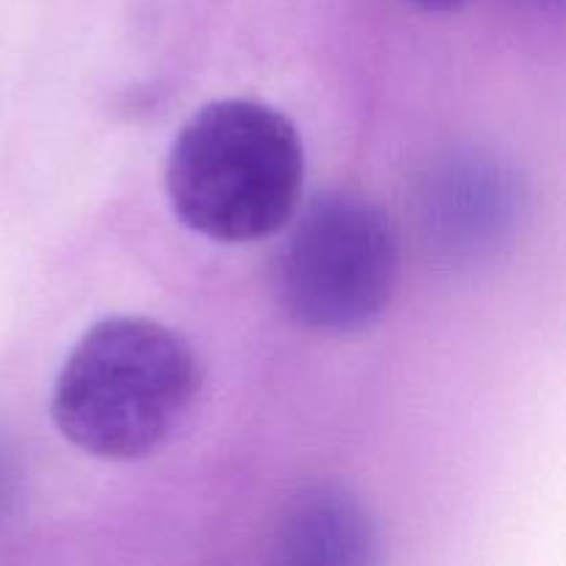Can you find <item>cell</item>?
Wrapping results in <instances>:
<instances>
[{
	"label": "cell",
	"instance_id": "6da1fadb",
	"mask_svg": "<svg viewBox=\"0 0 566 566\" xmlns=\"http://www.w3.org/2000/svg\"><path fill=\"white\" fill-rule=\"evenodd\" d=\"M202 390L191 343L147 315L97 321L61 365L50 418L77 451L136 462L171 440Z\"/></svg>",
	"mask_w": 566,
	"mask_h": 566
},
{
	"label": "cell",
	"instance_id": "7a4b0ae2",
	"mask_svg": "<svg viewBox=\"0 0 566 566\" xmlns=\"http://www.w3.org/2000/svg\"><path fill=\"white\" fill-rule=\"evenodd\" d=\"M177 221L216 243L274 235L302 205L304 142L291 116L254 97L202 105L166 158Z\"/></svg>",
	"mask_w": 566,
	"mask_h": 566
},
{
	"label": "cell",
	"instance_id": "3957f363",
	"mask_svg": "<svg viewBox=\"0 0 566 566\" xmlns=\"http://www.w3.org/2000/svg\"><path fill=\"white\" fill-rule=\"evenodd\" d=\"M280 232L271 285L293 324L348 337L385 315L398 287L401 247L379 205L352 191L321 193L298 205Z\"/></svg>",
	"mask_w": 566,
	"mask_h": 566
},
{
	"label": "cell",
	"instance_id": "277c9868",
	"mask_svg": "<svg viewBox=\"0 0 566 566\" xmlns=\"http://www.w3.org/2000/svg\"><path fill=\"white\" fill-rule=\"evenodd\" d=\"M525 210V182L506 158L486 149L448 153L423 175L418 213L429 247L457 265L501 252Z\"/></svg>",
	"mask_w": 566,
	"mask_h": 566
},
{
	"label": "cell",
	"instance_id": "5b68a950",
	"mask_svg": "<svg viewBox=\"0 0 566 566\" xmlns=\"http://www.w3.org/2000/svg\"><path fill=\"white\" fill-rule=\"evenodd\" d=\"M379 547L365 503L337 484L298 490L274 531V558L293 566H370L381 558Z\"/></svg>",
	"mask_w": 566,
	"mask_h": 566
},
{
	"label": "cell",
	"instance_id": "8992f818",
	"mask_svg": "<svg viewBox=\"0 0 566 566\" xmlns=\"http://www.w3.org/2000/svg\"><path fill=\"white\" fill-rule=\"evenodd\" d=\"M22 490H25V470H22L20 453L6 437H0V534L17 517Z\"/></svg>",
	"mask_w": 566,
	"mask_h": 566
},
{
	"label": "cell",
	"instance_id": "52a82bcc",
	"mask_svg": "<svg viewBox=\"0 0 566 566\" xmlns=\"http://www.w3.org/2000/svg\"><path fill=\"white\" fill-rule=\"evenodd\" d=\"M409 3H415L418 9L426 11H457L462 9V6H468L470 0H409Z\"/></svg>",
	"mask_w": 566,
	"mask_h": 566
},
{
	"label": "cell",
	"instance_id": "ba28073f",
	"mask_svg": "<svg viewBox=\"0 0 566 566\" xmlns=\"http://www.w3.org/2000/svg\"><path fill=\"white\" fill-rule=\"evenodd\" d=\"M545 3H547V0H545Z\"/></svg>",
	"mask_w": 566,
	"mask_h": 566
}]
</instances>
